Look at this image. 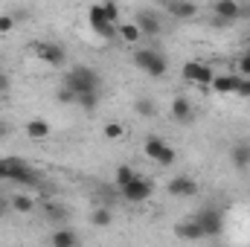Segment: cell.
<instances>
[{"label":"cell","mask_w":250,"mask_h":247,"mask_svg":"<svg viewBox=\"0 0 250 247\" xmlns=\"http://www.w3.org/2000/svg\"><path fill=\"white\" fill-rule=\"evenodd\" d=\"M0 181L9 184H21V186H41L44 178L38 169H32L26 160L21 157H0Z\"/></svg>","instance_id":"6da1fadb"},{"label":"cell","mask_w":250,"mask_h":247,"mask_svg":"<svg viewBox=\"0 0 250 247\" xmlns=\"http://www.w3.org/2000/svg\"><path fill=\"white\" fill-rule=\"evenodd\" d=\"M131 62H134L137 70H143L148 79H163V76L169 73V62H166V56L157 53L154 47H143V50H137Z\"/></svg>","instance_id":"7a4b0ae2"},{"label":"cell","mask_w":250,"mask_h":247,"mask_svg":"<svg viewBox=\"0 0 250 247\" xmlns=\"http://www.w3.org/2000/svg\"><path fill=\"white\" fill-rule=\"evenodd\" d=\"M62 84H64V87H70L73 93H84V90H99L102 79H99V73H96V70H90V67L79 64V67H73V70L64 76Z\"/></svg>","instance_id":"3957f363"},{"label":"cell","mask_w":250,"mask_h":247,"mask_svg":"<svg viewBox=\"0 0 250 247\" xmlns=\"http://www.w3.org/2000/svg\"><path fill=\"white\" fill-rule=\"evenodd\" d=\"M120 195H123V201H128V204H146L154 195V181L146 178V175H137L134 181H128L125 186H120Z\"/></svg>","instance_id":"277c9868"},{"label":"cell","mask_w":250,"mask_h":247,"mask_svg":"<svg viewBox=\"0 0 250 247\" xmlns=\"http://www.w3.org/2000/svg\"><path fill=\"white\" fill-rule=\"evenodd\" d=\"M29 50H32V56L38 62H44L47 67H64L67 64V53H64L62 44H56V41H35Z\"/></svg>","instance_id":"5b68a950"},{"label":"cell","mask_w":250,"mask_h":247,"mask_svg":"<svg viewBox=\"0 0 250 247\" xmlns=\"http://www.w3.org/2000/svg\"><path fill=\"white\" fill-rule=\"evenodd\" d=\"M143 148H146L148 160H154L157 166H172V163L178 160V151H175L166 140H160V137H146Z\"/></svg>","instance_id":"8992f818"},{"label":"cell","mask_w":250,"mask_h":247,"mask_svg":"<svg viewBox=\"0 0 250 247\" xmlns=\"http://www.w3.org/2000/svg\"><path fill=\"white\" fill-rule=\"evenodd\" d=\"M181 76H184V82H189V84L209 87V84H212V79H215V70H212L209 64L189 59V62H184V67H181Z\"/></svg>","instance_id":"52a82bcc"},{"label":"cell","mask_w":250,"mask_h":247,"mask_svg":"<svg viewBox=\"0 0 250 247\" xmlns=\"http://www.w3.org/2000/svg\"><path fill=\"white\" fill-rule=\"evenodd\" d=\"M87 21H90V29H93L99 38H105V41H120V35H117V26H114L111 21H105V15H102L99 3H93V6L87 9Z\"/></svg>","instance_id":"ba28073f"},{"label":"cell","mask_w":250,"mask_h":247,"mask_svg":"<svg viewBox=\"0 0 250 247\" xmlns=\"http://www.w3.org/2000/svg\"><path fill=\"white\" fill-rule=\"evenodd\" d=\"M195 221L201 224V230H204L207 239H209V236H218L221 227H224V215H221L218 206H204V209H198V212H195Z\"/></svg>","instance_id":"9c48e42d"},{"label":"cell","mask_w":250,"mask_h":247,"mask_svg":"<svg viewBox=\"0 0 250 247\" xmlns=\"http://www.w3.org/2000/svg\"><path fill=\"white\" fill-rule=\"evenodd\" d=\"M134 23L140 26L143 38H157V35L163 32V23H160V18H157L154 12H146V9L134 15Z\"/></svg>","instance_id":"30bf717a"},{"label":"cell","mask_w":250,"mask_h":247,"mask_svg":"<svg viewBox=\"0 0 250 247\" xmlns=\"http://www.w3.org/2000/svg\"><path fill=\"white\" fill-rule=\"evenodd\" d=\"M212 12H215L218 21H227V23L245 18V6H242L239 0H215V3H212Z\"/></svg>","instance_id":"8fae6325"},{"label":"cell","mask_w":250,"mask_h":247,"mask_svg":"<svg viewBox=\"0 0 250 247\" xmlns=\"http://www.w3.org/2000/svg\"><path fill=\"white\" fill-rule=\"evenodd\" d=\"M169 195H172V198H195V195H198L195 178H189V175L172 178V181H169Z\"/></svg>","instance_id":"7c38bea8"},{"label":"cell","mask_w":250,"mask_h":247,"mask_svg":"<svg viewBox=\"0 0 250 247\" xmlns=\"http://www.w3.org/2000/svg\"><path fill=\"white\" fill-rule=\"evenodd\" d=\"M163 3H166L169 15H172V18H178V21H189V18H195V15H198V6H195L192 0H163Z\"/></svg>","instance_id":"4fadbf2b"},{"label":"cell","mask_w":250,"mask_h":247,"mask_svg":"<svg viewBox=\"0 0 250 247\" xmlns=\"http://www.w3.org/2000/svg\"><path fill=\"white\" fill-rule=\"evenodd\" d=\"M172 120H178V123H192L195 120V108H192V102L187 96L172 99Z\"/></svg>","instance_id":"5bb4252c"},{"label":"cell","mask_w":250,"mask_h":247,"mask_svg":"<svg viewBox=\"0 0 250 247\" xmlns=\"http://www.w3.org/2000/svg\"><path fill=\"white\" fill-rule=\"evenodd\" d=\"M239 79H242V76H230V73H215V79H212L209 90H215V93H236V87H239Z\"/></svg>","instance_id":"9a60e30c"},{"label":"cell","mask_w":250,"mask_h":247,"mask_svg":"<svg viewBox=\"0 0 250 247\" xmlns=\"http://www.w3.org/2000/svg\"><path fill=\"white\" fill-rule=\"evenodd\" d=\"M35 198L32 195H26V192H18V195H12L9 198V206L15 209V212H21V215H32L35 212Z\"/></svg>","instance_id":"2e32d148"},{"label":"cell","mask_w":250,"mask_h":247,"mask_svg":"<svg viewBox=\"0 0 250 247\" xmlns=\"http://www.w3.org/2000/svg\"><path fill=\"white\" fill-rule=\"evenodd\" d=\"M23 131H26L29 140H47V137L53 134V125L47 123V120H29Z\"/></svg>","instance_id":"e0dca14e"},{"label":"cell","mask_w":250,"mask_h":247,"mask_svg":"<svg viewBox=\"0 0 250 247\" xmlns=\"http://www.w3.org/2000/svg\"><path fill=\"white\" fill-rule=\"evenodd\" d=\"M175 233L181 236V239H187V242H198V239H207L204 236V230H201V224L192 218V221H184V224H178L175 227Z\"/></svg>","instance_id":"ac0fdd59"},{"label":"cell","mask_w":250,"mask_h":247,"mask_svg":"<svg viewBox=\"0 0 250 247\" xmlns=\"http://www.w3.org/2000/svg\"><path fill=\"white\" fill-rule=\"evenodd\" d=\"M99 105V90H84V93H76V108H82L84 114H93Z\"/></svg>","instance_id":"d6986e66"},{"label":"cell","mask_w":250,"mask_h":247,"mask_svg":"<svg viewBox=\"0 0 250 247\" xmlns=\"http://www.w3.org/2000/svg\"><path fill=\"white\" fill-rule=\"evenodd\" d=\"M50 242H53L56 247H76L82 239H79V233H73V230L62 227V230H56V233L50 236Z\"/></svg>","instance_id":"ffe728a7"},{"label":"cell","mask_w":250,"mask_h":247,"mask_svg":"<svg viewBox=\"0 0 250 247\" xmlns=\"http://www.w3.org/2000/svg\"><path fill=\"white\" fill-rule=\"evenodd\" d=\"M230 160H233V166H236V169L250 166V143H236V145H233V151H230Z\"/></svg>","instance_id":"44dd1931"},{"label":"cell","mask_w":250,"mask_h":247,"mask_svg":"<svg viewBox=\"0 0 250 247\" xmlns=\"http://www.w3.org/2000/svg\"><path fill=\"white\" fill-rule=\"evenodd\" d=\"M117 35H120V41H125V44H137L143 38V32H140V26L134 21L131 23H117Z\"/></svg>","instance_id":"7402d4cb"},{"label":"cell","mask_w":250,"mask_h":247,"mask_svg":"<svg viewBox=\"0 0 250 247\" xmlns=\"http://www.w3.org/2000/svg\"><path fill=\"white\" fill-rule=\"evenodd\" d=\"M90 224H93V227H111V224H114V212H111L108 206H96L93 215H90Z\"/></svg>","instance_id":"603a6c76"},{"label":"cell","mask_w":250,"mask_h":247,"mask_svg":"<svg viewBox=\"0 0 250 247\" xmlns=\"http://www.w3.org/2000/svg\"><path fill=\"white\" fill-rule=\"evenodd\" d=\"M44 209H47V218H50V221H56V224H64V221H67V209H64L59 201H47Z\"/></svg>","instance_id":"cb8c5ba5"},{"label":"cell","mask_w":250,"mask_h":247,"mask_svg":"<svg viewBox=\"0 0 250 247\" xmlns=\"http://www.w3.org/2000/svg\"><path fill=\"white\" fill-rule=\"evenodd\" d=\"M134 178H137V169H134V166H128V163L117 166V172H114V184H117V189L125 186L128 181H134Z\"/></svg>","instance_id":"d4e9b609"},{"label":"cell","mask_w":250,"mask_h":247,"mask_svg":"<svg viewBox=\"0 0 250 247\" xmlns=\"http://www.w3.org/2000/svg\"><path fill=\"white\" fill-rule=\"evenodd\" d=\"M99 9H102V15H105V21H111L114 26L120 23V15H123V12H120V6H117L114 0H102V3H99Z\"/></svg>","instance_id":"484cf974"},{"label":"cell","mask_w":250,"mask_h":247,"mask_svg":"<svg viewBox=\"0 0 250 247\" xmlns=\"http://www.w3.org/2000/svg\"><path fill=\"white\" fill-rule=\"evenodd\" d=\"M102 137H105V140H123L125 125L123 123H105L102 125Z\"/></svg>","instance_id":"4316f807"},{"label":"cell","mask_w":250,"mask_h":247,"mask_svg":"<svg viewBox=\"0 0 250 247\" xmlns=\"http://www.w3.org/2000/svg\"><path fill=\"white\" fill-rule=\"evenodd\" d=\"M134 111H137L140 117H154V114H157V108H154L151 99H137V102H134Z\"/></svg>","instance_id":"83f0119b"},{"label":"cell","mask_w":250,"mask_h":247,"mask_svg":"<svg viewBox=\"0 0 250 247\" xmlns=\"http://www.w3.org/2000/svg\"><path fill=\"white\" fill-rule=\"evenodd\" d=\"M56 99H59V102H62V105H76V93H73V90H70V87H59V93H56Z\"/></svg>","instance_id":"f1b7e54d"},{"label":"cell","mask_w":250,"mask_h":247,"mask_svg":"<svg viewBox=\"0 0 250 247\" xmlns=\"http://www.w3.org/2000/svg\"><path fill=\"white\" fill-rule=\"evenodd\" d=\"M12 29H15V15H9V12L0 15V35H9Z\"/></svg>","instance_id":"f546056e"},{"label":"cell","mask_w":250,"mask_h":247,"mask_svg":"<svg viewBox=\"0 0 250 247\" xmlns=\"http://www.w3.org/2000/svg\"><path fill=\"white\" fill-rule=\"evenodd\" d=\"M236 93H239V96H250V76H242V79H239Z\"/></svg>","instance_id":"4dcf8cb0"},{"label":"cell","mask_w":250,"mask_h":247,"mask_svg":"<svg viewBox=\"0 0 250 247\" xmlns=\"http://www.w3.org/2000/svg\"><path fill=\"white\" fill-rule=\"evenodd\" d=\"M239 76H250V53L239 59Z\"/></svg>","instance_id":"1f68e13d"},{"label":"cell","mask_w":250,"mask_h":247,"mask_svg":"<svg viewBox=\"0 0 250 247\" xmlns=\"http://www.w3.org/2000/svg\"><path fill=\"white\" fill-rule=\"evenodd\" d=\"M9 87H12V76H9V73H3V70H0V93H6V90H9Z\"/></svg>","instance_id":"d6a6232c"},{"label":"cell","mask_w":250,"mask_h":247,"mask_svg":"<svg viewBox=\"0 0 250 247\" xmlns=\"http://www.w3.org/2000/svg\"><path fill=\"white\" fill-rule=\"evenodd\" d=\"M9 131H12L9 123H0V140H3V137H9Z\"/></svg>","instance_id":"836d02e7"},{"label":"cell","mask_w":250,"mask_h":247,"mask_svg":"<svg viewBox=\"0 0 250 247\" xmlns=\"http://www.w3.org/2000/svg\"><path fill=\"white\" fill-rule=\"evenodd\" d=\"M3 209H6V198L0 195V212H3Z\"/></svg>","instance_id":"e575fe53"},{"label":"cell","mask_w":250,"mask_h":247,"mask_svg":"<svg viewBox=\"0 0 250 247\" xmlns=\"http://www.w3.org/2000/svg\"><path fill=\"white\" fill-rule=\"evenodd\" d=\"M248 53H250V47H248Z\"/></svg>","instance_id":"d590c367"}]
</instances>
